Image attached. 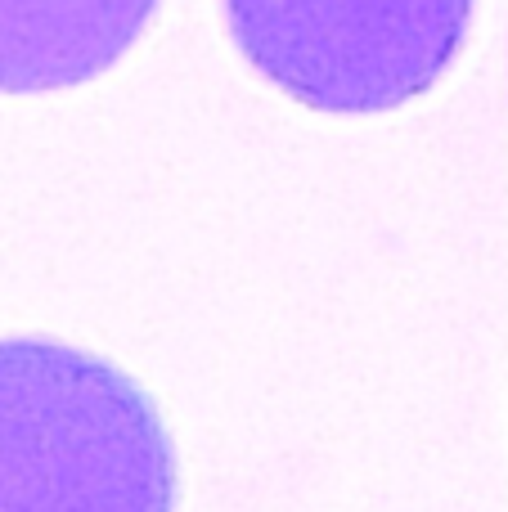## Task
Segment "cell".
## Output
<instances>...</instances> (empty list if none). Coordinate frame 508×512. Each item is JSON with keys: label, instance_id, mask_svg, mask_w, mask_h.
<instances>
[{"label": "cell", "instance_id": "cell-1", "mask_svg": "<svg viewBox=\"0 0 508 512\" xmlns=\"http://www.w3.org/2000/svg\"><path fill=\"white\" fill-rule=\"evenodd\" d=\"M158 400L59 337H0V512H176Z\"/></svg>", "mask_w": 508, "mask_h": 512}, {"label": "cell", "instance_id": "cell-2", "mask_svg": "<svg viewBox=\"0 0 508 512\" xmlns=\"http://www.w3.org/2000/svg\"><path fill=\"white\" fill-rule=\"evenodd\" d=\"M243 59L324 113L428 95L464 50L477 0H221Z\"/></svg>", "mask_w": 508, "mask_h": 512}, {"label": "cell", "instance_id": "cell-3", "mask_svg": "<svg viewBox=\"0 0 508 512\" xmlns=\"http://www.w3.org/2000/svg\"><path fill=\"white\" fill-rule=\"evenodd\" d=\"M158 0H0V95L63 90L108 72Z\"/></svg>", "mask_w": 508, "mask_h": 512}]
</instances>
